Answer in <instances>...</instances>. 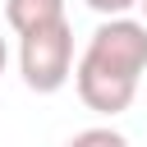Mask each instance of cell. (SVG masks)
<instances>
[{
    "label": "cell",
    "mask_w": 147,
    "mask_h": 147,
    "mask_svg": "<svg viewBox=\"0 0 147 147\" xmlns=\"http://www.w3.org/2000/svg\"><path fill=\"white\" fill-rule=\"evenodd\" d=\"M60 18H64V0H5V23L18 37H28L46 23H60Z\"/></svg>",
    "instance_id": "3"
},
{
    "label": "cell",
    "mask_w": 147,
    "mask_h": 147,
    "mask_svg": "<svg viewBox=\"0 0 147 147\" xmlns=\"http://www.w3.org/2000/svg\"><path fill=\"white\" fill-rule=\"evenodd\" d=\"M18 74L41 96H51L69 83V74H74V28H69V18L18 37Z\"/></svg>",
    "instance_id": "2"
},
{
    "label": "cell",
    "mask_w": 147,
    "mask_h": 147,
    "mask_svg": "<svg viewBox=\"0 0 147 147\" xmlns=\"http://www.w3.org/2000/svg\"><path fill=\"white\" fill-rule=\"evenodd\" d=\"M142 74H147V23L124 14V18H101L69 78L87 110L119 115L133 106Z\"/></svg>",
    "instance_id": "1"
},
{
    "label": "cell",
    "mask_w": 147,
    "mask_h": 147,
    "mask_svg": "<svg viewBox=\"0 0 147 147\" xmlns=\"http://www.w3.org/2000/svg\"><path fill=\"white\" fill-rule=\"evenodd\" d=\"M87 9H96L101 18H124L129 9H138V0H83Z\"/></svg>",
    "instance_id": "5"
},
{
    "label": "cell",
    "mask_w": 147,
    "mask_h": 147,
    "mask_svg": "<svg viewBox=\"0 0 147 147\" xmlns=\"http://www.w3.org/2000/svg\"><path fill=\"white\" fill-rule=\"evenodd\" d=\"M138 9H142V23H147V0H138Z\"/></svg>",
    "instance_id": "7"
},
{
    "label": "cell",
    "mask_w": 147,
    "mask_h": 147,
    "mask_svg": "<svg viewBox=\"0 0 147 147\" xmlns=\"http://www.w3.org/2000/svg\"><path fill=\"white\" fill-rule=\"evenodd\" d=\"M5 64H9V46H5V37H0V74H5Z\"/></svg>",
    "instance_id": "6"
},
{
    "label": "cell",
    "mask_w": 147,
    "mask_h": 147,
    "mask_svg": "<svg viewBox=\"0 0 147 147\" xmlns=\"http://www.w3.org/2000/svg\"><path fill=\"white\" fill-rule=\"evenodd\" d=\"M64 147H129V138H124L119 129H110V124H96V129H83V133H74Z\"/></svg>",
    "instance_id": "4"
}]
</instances>
